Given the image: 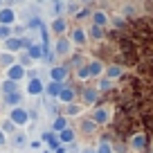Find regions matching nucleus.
<instances>
[{
  "label": "nucleus",
  "mask_w": 153,
  "mask_h": 153,
  "mask_svg": "<svg viewBox=\"0 0 153 153\" xmlns=\"http://www.w3.org/2000/svg\"><path fill=\"white\" fill-rule=\"evenodd\" d=\"M54 52H56L59 56H70V54H72V43H70V38H65V36H59Z\"/></svg>",
  "instance_id": "f257e3e1"
},
{
  "label": "nucleus",
  "mask_w": 153,
  "mask_h": 153,
  "mask_svg": "<svg viewBox=\"0 0 153 153\" xmlns=\"http://www.w3.org/2000/svg\"><path fill=\"white\" fill-rule=\"evenodd\" d=\"M9 122L14 126H23V124H27V110L25 108H14L11 110V115H9Z\"/></svg>",
  "instance_id": "f03ea898"
},
{
  "label": "nucleus",
  "mask_w": 153,
  "mask_h": 153,
  "mask_svg": "<svg viewBox=\"0 0 153 153\" xmlns=\"http://www.w3.org/2000/svg\"><path fill=\"white\" fill-rule=\"evenodd\" d=\"M50 79L56 83H63L68 79V65H54L50 68Z\"/></svg>",
  "instance_id": "7ed1b4c3"
},
{
  "label": "nucleus",
  "mask_w": 153,
  "mask_h": 153,
  "mask_svg": "<svg viewBox=\"0 0 153 153\" xmlns=\"http://www.w3.org/2000/svg\"><path fill=\"white\" fill-rule=\"evenodd\" d=\"M25 76V68L23 65H18V63H14L11 68H7V79L9 81H14V83H18L20 79Z\"/></svg>",
  "instance_id": "20e7f679"
},
{
  "label": "nucleus",
  "mask_w": 153,
  "mask_h": 153,
  "mask_svg": "<svg viewBox=\"0 0 153 153\" xmlns=\"http://www.w3.org/2000/svg\"><path fill=\"white\" fill-rule=\"evenodd\" d=\"M97 99H99V92H97L95 88H83V92H81V104L83 106L97 104Z\"/></svg>",
  "instance_id": "39448f33"
},
{
  "label": "nucleus",
  "mask_w": 153,
  "mask_h": 153,
  "mask_svg": "<svg viewBox=\"0 0 153 153\" xmlns=\"http://www.w3.org/2000/svg\"><path fill=\"white\" fill-rule=\"evenodd\" d=\"M41 140H43V142L50 146V151H52V153H56V149L61 146V144H59V137H56V133H52V131H45V133L41 135Z\"/></svg>",
  "instance_id": "423d86ee"
},
{
  "label": "nucleus",
  "mask_w": 153,
  "mask_h": 153,
  "mask_svg": "<svg viewBox=\"0 0 153 153\" xmlns=\"http://www.w3.org/2000/svg\"><path fill=\"white\" fill-rule=\"evenodd\" d=\"M16 20V11L9 9V7H2L0 9V25H5V27H11V23Z\"/></svg>",
  "instance_id": "0eeeda50"
},
{
  "label": "nucleus",
  "mask_w": 153,
  "mask_h": 153,
  "mask_svg": "<svg viewBox=\"0 0 153 153\" xmlns=\"http://www.w3.org/2000/svg\"><path fill=\"white\" fill-rule=\"evenodd\" d=\"M108 117H110V110L108 108H95V113H92V122H95V126H99V124H106L108 122Z\"/></svg>",
  "instance_id": "6e6552de"
},
{
  "label": "nucleus",
  "mask_w": 153,
  "mask_h": 153,
  "mask_svg": "<svg viewBox=\"0 0 153 153\" xmlns=\"http://www.w3.org/2000/svg\"><path fill=\"white\" fill-rule=\"evenodd\" d=\"M74 97H76V95H74V90H72L70 86H63L56 99L61 101V104H65V106H68V104H74Z\"/></svg>",
  "instance_id": "1a4fd4ad"
},
{
  "label": "nucleus",
  "mask_w": 153,
  "mask_h": 153,
  "mask_svg": "<svg viewBox=\"0 0 153 153\" xmlns=\"http://www.w3.org/2000/svg\"><path fill=\"white\" fill-rule=\"evenodd\" d=\"M92 25H95V27H101V29H104L106 25H108V14H106V11H101V9L92 11Z\"/></svg>",
  "instance_id": "9d476101"
},
{
  "label": "nucleus",
  "mask_w": 153,
  "mask_h": 153,
  "mask_svg": "<svg viewBox=\"0 0 153 153\" xmlns=\"http://www.w3.org/2000/svg\"><path fill=\"white\" fill-rule=\"evenodd\" d=\"M43 88H45V83L36 76V79H32L27 83V95H43Z\"/></svg>",
  "instance_id": "9b49d317"
},
{
  "label": "nucleus",
  "mask_w": 153,
  "mask_h": 153,
  "mask_svg": "<svg viewBox=\"0 0 153 153\" xmlns=\"http://www.w3.org/2000/svg\"><path fill=\"white\" fill-rule=\"evenodd\" d=\"M56 137H59V144H61V146H65V144H74V131L68 126V128H65V131H61Z\"/></svg>",
  "instance_id": "f8f14e48"
},
{
  "label": "nucleus",
  "mask_w": 153,
  "mask_h": 153,
  "mask_svg": "<svg viewBox=\"0 0 153 153\" xmlns=\"http://www.w3.org/2000/svg\"><path fill=\"white\" fill-rule=\"evenodd\" d=\"M63 86H65V83H56V81H50L48 86L43 88V92H45V95H48V97H52V99H56V97H59V92H61V88H63Z\"/></svg>",
  "instance_id": "ddd939ff"
},
{
  "label": "nucleus",
  "mask_w": 153,
  "mask_h": 153,
  "mask_svg": "<svg viewBox=\"0 0 153 153\" xmlns=\"http://www.w3.org/2000/svg\"><path fill=\"white\" fill-rule=\"evenodd\" d=\"M88 41V36H86V29H72V36H70V43H74V45H83Z\"/></svg>",
  "instance_id": "4468645a"
},
{
  "label": "nucleus",
  "mask_w": 153,
  "mask_h": 153,
  "mask_svg": "<svg viewBox=\"0 0 153 153\" xmlns=\"http://www.w3.org/2000/svg\"><path fill=\"white\" fill-rule=\"evenodd\" d=\"M68 128V120L63 117V115H56L54 117V124H52V133H61V131Z\"/></svg>",
  "instance_id": "2eb2a0df"
},
{
  "label": "nucleus",
  "mask_w": 153,
  "mask_h": 153,
  "mask_svg": "<svg viewBox=\"0 0 153 153\" xmlns=\"http://www.w3.org/2000/svg\"><path fill=\"white\" fill-rule=\"evenodd\" d=\"M131 146L135 149V151H142L144 146H146V137H144L142 133H137V135H133L131 137Z\"/></svg>",
  "instance_id": "dca6fc26"
},
{
  "label": "nucleus",
  "mask_w": 153,
  "mask_h": 153,
  "mask_svg": "<svg viewBox=\"0 0 153 153\" xmlns=\"http://www.w3.org/2000/svg\"><path fill=\"white\" fill-rule=\"evenodd\" d=\"M65 29H68L65 18H61V16H59V18H54V20H52V32H56L59 36H61V34L65 32Z\"/></svg>",
  "instance_id": "f3484780"
},
{
  "label": "nucleus",
  "mask_w": 153,
  "mask_h": 153,
  "mask_svg": "<svg viewBox=\"0 0 153 153\" xmlns=\"http://www.w3.org/2000/svg\"><path fill=\"white\" fill-rule=\"evenodd\" d=\"M79 128L83 131V135H92L97 131V126H95L92 120H81V122H79Z\"/></svg>",
  "instance_id": "a211bd4d"
},
{
  "label": "nucleus",
  "mask_w": 153,
  "mask_h": 153,
  "mask_svg": "<svg viewBox=\"0 0 153 153\" xmlns=\"http://www.w3.org/2000/svg\"><path fill=\"white\" fill-rule=\"evenodd\" d=\"M5 48H7V52H9V54L18 52V50L23 48V45H20V38H14V36L7 38V41H5Z\"/></svg>",
  "instance_id": "6ab92c4d"
},
{
  "label": "nucleus",
  "mask_w": 153,
  "mask_h": 153,
  "mask_svg": "<svg viewBox=\"0 0 153 153\" xmlns=\"http://www.w3.org/2000/svg\"><path fill=\"white\" fill-rule=\"evenodd\" d=\"M117 76H122V65H108L106 68V79L108 81H113Z\"/></svg>",
  "instance_id": "aec40b11"
},
{
  "label": "nucleus",
  "mask_w": 153,
  "mask_h": 153,
  "mask_svg": "<svg viewBox=\"0 0 153 153\" xmlns=\"http://www.w3.org/2000/svg\"><path fill=\"white\" fill-rule=\"evenodd\" d=\"M86 36L95 38V41H101V38H104V29H101V27H95V25H90V27H88V32H86Z\"/></svg>",
  "instance_id": "412c9836"
},
{
  "label": "nucleus",
  "mask_w": 153,
  "mask_h": 153,
  "mask_svg": "<svg viewBox=\"0 0 153 153\" xmlns=\"http://www.w3.org/2000/svg\"><path fill=\"white\" fill-rule=\"evenodd\" d=\"M101 70H104V65H101L99 61H90V63H88V74H90V76H99Z\"/></svg>",
  "instance_id": "4be33fe9"
},
{
  "label": "nucleus",
  "mask_w": 153,
  "mask_h": 153,
  "mask_svg": "<svg viewBox=\"0 0 153 153\" xmlns=\"http://www.w3.org/2000/svg\"><path fill=\"white\" fill-rule=\"evenodd\" d=\"M14 63H16L14 54H9V52H2V54H0V65H2V68H11Z\"/></svg>",
  "instance_id": "5701e85b"
},
{
  "label": "nucleus",
  "mask_w": 153,
  "mask_h": 153,
  "mask_svg": "<svg viewBox=\"0 0 153 153\" xmlns=\"http://www.w3.org/2000/svg\"><path fill=\"white\" fill-rule=\"evenodd\" d=\"M27 56L29 59H41V56H43V48L36 45V43H32V45H29V50H27Z\"/></svg>",
  "instance_id": "b1692460"
},
{
  "label": "nucleus",
  "mask_w": 153,
  "mask_h": 153,
  "mask_svg": "<svg viewBox=\"0 0 153 153\" xmlns=\"http://www.w3.org/2000/svg\"><path fill=\"white\" fill-rule=\"evenodd\" d=\"M11 144H14L16 149L25 146V144H27V135H23V133H14V135H11Z\"/></svg>",
  "instance_id": "393cba45"
},
{
  "label": "nucleus",
  "mask_w": 153,
  "mask_h": 153,
  "mask_svg": "<svg viewBox=\"0 0 153 153\" xmlns=\"http://www.w3.org/2000/svg\"><path fill=\"white\" fill-rule=\"evenodd\" d=\"M79 113H81V106H79V104H68L65 106V115H63V117L68 120V117H74V115H79Z\"/></svg>",
  "instance_id": "a878e982"
},
{
  "label": "nucleus",
  "mask_w": 153,
  "mask_h": 153,
  "mask_svg": "<svg viewBox=\"0 0 153 153\" xmlns=\"http://www.w3.org/2000/svg\"><path fill=\"white\" fill-rule=\"evenodd\" d=\"M2 92H5V95H14V92H18V83H14V81L7 79V81L2 83Z\"/></svg>",
  "instance_id": "bb28decb"
},
{
  "label": "nucleus",
  "mask_w": 153,
  "mask_h": 153,
  "mask_svg": "<svg viewBox=\"0 0 153 153\" xmlns=\"http://www.w3.org/2000/svg\"><path fill=\"white\" fill-rule=\"evenodd\" d=\"M110 88H113V81H108V79H99V83H97L95 90L97 92H106V90H110Z\"/></svg>",
  "instance_id": "cd10ccee"
},
{
  "label": "nucleus",
  "mask_w": 153,
  "mask_h": 153,
  "mask_svg": "<svg viewBox=\"0 0 153 153\" xmlns=\"http://www.w3.org/2000/svg\"><path fill=\"white\" fill-rule=\"evenodd\" d=\"M20 99H23V97H20V92H14V95H7V97H5V101H7L9 106H18Z\"/></svg>",
  "instance_id": "c85d7f7f"
},
{
  "label": "nucleus",
  "mask_w": 153,
  "mask_h": 153,
  "mask_svg": "<svg viewBox=\"0 0 153 153\" xmlns=\"http://www.w3.org/2000/svg\"><path fill=\"white\" fill-rule=\"evenodd\" d=\"M76 76H79V79H83V81H86L88 76V65H76Z\"/></svg>",
  "instance_id": "c756f323"
},
{
  "label": "nucleus",
  "mask_w": 153,
  "mask_h": 153,
  "mask_svg": "<svg viewBox=\"0 0 153 153\" xmlns=\"http://www.w3.org/2000/svg\"><path fill=\"white\" fill-rule=\"evenodd\" d=\"M79 9H81L79 2H65V11H68V14H76Z\"/></svg>",
  "instance_id": "7c9ffc66"
},
{
  "label": "nucleus",
  "mask_w": 153,
  "mask_h": 153,
  "mask_svg": "<svg viewBox=\"0 0 153 153\" xmlns=\"http://www.w3.org/2000/svg\"><path fill=\"white\" fill-rule=\"evenodd\" d=\"M0 38H2V41L11 38V27H5V25H0Z\"/></svg>",
  "instance_id": "2f4dec72"
},
{
  "label": "nucleus",
  "mask_w": 153,
  "mask_h": 153,
  "mask_svg": "<svg viewBox=\"0 0 153 153\" xmlns=\"http://www.w3.org/2000/svg\"><path fill=\"white\" fill-rule=\"evenodd\" d=\"M88 16H92V11L88 9V7H81V9L76 11V18L79 20H83V18H88Z\"/></svg>",
  "instance_id": "473e14b6"
},
{
  "label": "nucleus",
  "mask_w": 153,
  "mask_h": 153,
  "mask_svg": "<svg viewBox=\"0 0 153 153\" xmlns=\"http://www.w3.org/2000/svg\"><path fill=\"white\" fill-rule=\"evenodd\" d=\"M95 153H113V149H110V144L108 142H101L99 146H97V151Z\"/></svg>",
  "instance_id": "72a5a7b5"
},
{
  "label": "nucleus",
  "mask_w": 153,
  "mask_h": 153,
  "mask_svg": "<svg viewBox=\"0 0 153 153\" xmlns=\"http://www.w3.org/2000/svg\"><path fill=\"white\" fill-rule=\"evenodd\" d=\"M25 29H27V27H23V25H16V27L11 29V34H14V38H20V36H23V34H25Z\"/></svg>",
  "instance_id": "f704fd0d"
},
{
  "label": "nucleus",
  "mask_w": 153,
  "mask_h": 153,
  "mask_svg": "<svg viewBox=\"0 0 153 153\" xmlns=\"http://www.w3.org/2000/svg\"><path fill=\"white\" fill-rule=\"evenodd\" d=\"M52 9H54V14H63V9H65V2H52Z\"/></svg>",
  "instance_id": "c9c22d12"
},
{
  "label": "nucleus",
  "mask_w": 153,
  "mask_h": 153,
  "mask_svg": "<svg viewBox=\"0 0 153 153\" xmlns=\"http://www.w3.org/2000/svg\"><path fill=\"white\" fill-rule=\"evenodd\" d=\"M14 128H16V126H14V124H11V122H9V120H7V122H5V124H2V128H0V131H2V133H5V135H7V133H14Z\"/></svg>",
  "instance_id": "e433bc0d"
},
{
  "label": "nucleus",
  "mask_w": 153,
  "mask_h": 153,
  "mask_svg": "<svg viewBox=\"0 0 153 153\" xmlns=\"http://www.w3.org/2000/svg\"><path fill=\"white\" fill-rule=\"evenodd\" d=\"M27 63H32V59H29L27 54H23V56H20V63H18V65H23V68H25Z\"/></svg>",
  "instance_id": "4c0bfd02"
},
{
  "label": "nucleus",
  "mask_w": 153,
  "mask_h": 153,
  "mask_svg": "<svg viewBox=\"0 0 153 153\" xmlns=\"http://www.w3.org/2000/svg\"><path fill=\"white\" fill-rule=\"evenodd\" d=\"M124 14H126V16H133L135 11H133V7H131V5H126V7H124Z\"/></svg>",
  "instance_id": "58836bf2"
},
{
  "label": "nucleus",
  "mask_w": 153,
  "mask_h": 153,
  "mask_svg": "<svg viewBox=\"0 0 153 153\" xmlns=\"http://www.w3.org/2000/svg\"><path fill=\"white\" fill-rule=\"evenodd\" d=\"M5 142H7V135L2 133V131H0V146H2V144H5Z\"/></svg>",
  "instance_id": "ea45409f"
},
{
  "label": "nucleus",
  "mask_w": 153,
  "mask_h": 153,
  "mask_svg": "<svg viewBox=\"0 0 153 153\" xmlns=\"http://www.w3.org/2000/svg\"><path fill=\"white\" fill-rule=\"evenodd\" d=\"M113 23H115V25H122V23H124V18H122V16H117V18H113Z\"/></svg>",
  "instance_id": "a19ab883"
},
{
  "label": "nucleus",
  "mask_w": 153,
  "mask_h": 153,
  "mask_svg": "<svg viewBox=\"0 0 153 153\" xmlns=\"http://www.w3.org/2000/svg\"><path fill=\"white\" fill-rule=\"evenodd\" d=\"M83 153H95V151H92V149H83Z\"/></svg>",
  "instance_id": "79ce46f5"
},
{
  "label": "nucleus",
  "mask_w": 153,
  "mask_h": 153,
  "mask_svg": "<svg viewBox=\"0 0 153 153\" xmlns=\"http://www.w3.org/2000/svg\"><path fill=\"white\" fill-rule=\"evenodd\" d=\"M45 153H52V151H45Z\"/></svg>",
  "instance_id": "37998d69"
},
{
  "label": "nucleus",
  "mask_w": 153,
  "mask_h": 153,
  "mask_svg": "<svg viewBox=\"0 0 153 153\" xmlns=\"http://www.w3.org/2000/svg\"><path fill=\"white\" fill-rule=\"evenodd\" d=\"M0 7H2V2H0Z\"/></svg>",
  "instance_id": "c03bdc74"
}]
</instances>
